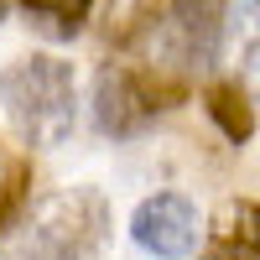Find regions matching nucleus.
I'll return each mask as SVG.
<instances>
[{"instance_id":"f257e3e1","label":"nucleus","mask_w":260,"mask_h":260,"mask_svg":"<svg viewBox=\"0 0 260 260\" xmlns=\"http://www.w3.org/2000/svg\"><path fill=\"white\" fill-rule=\"evenodd\" d=\"M104 250V203L99 192H52L21 224L0 260H99Z\"/></svg>"},{"instance_id":"f03ea898","label":"nucleus","mask_w":260,"mask_h":260,"mask_svg":"<svg viewBox=\"0 0 260 260\" xmlns=\"http://www.w3.org/2000/svg\"><path fill=\"white\" fill-rule=\"evenodd\" d=\"M0 104L26 146H62L73 130V68L62 57H21L0 73Z\"/></svg>"},{"instance_id":"7ed1b4c3","label":"nucleus","mask_w":260,"mask_h":260,"mask_svg":"<svg viewBox=\"0 0 260 260\" xmlns=\"http://www.w3.org/2000/svg\"><path fill=\"white\" fill-rule=\"evenodd\" d=\"M224 0H167L141 26V47L156 73H203L219 62Z\"/></svg>"},{"instance_id":"20e7f679","label":"nucleus","mask_w":260,"mask_h":260,"mask_svg":"<svg viewBox=\"0 0 260 260\" xmlns=\"http://www.w3.org/2000/svg\"><path fill=\"white\" fill-rule=\"evenodd\" d=\"M156 89L136 73L125 68V62H110V68H99L94 78V120L104 136H136L156 120Z\"/></svg>"},{"instance_id":"39448f33","label":"nucleus","mask_w":260,"mask_h":260,"mask_svg":"<svg viewBox=\"0 0 260 260\" xmlns=\"http://www.w3.org/2000/svg\"><path fill=\"white\" fill-rule=\"evenodd\" d=\"M130 234H136V245L161 255V260H182L198 240V208L192 198L182 192H156V198H146L136 208V219H130Z\"/></svg>"},{"instance_id":"423d86ee","label":"nucleus","mask_w":260,"mask_h":260,"mask_svg":"<svg viewBox=\"0 0 260 260\" xmlns=\"http://www.w3.org/2000/svg\"><path fill=\"white\" fill-rule=\"evenodd\" d=\"M203 260H260V203H224Z\"/></svg>"},{"instance_id":"0eeeda50","label":"nucleus","mask_w":260,"mask_h":260,"mask_svg":"<svg viewBox=\"0 0 260 260\" xmlns=\"http://www.w3.org/2000/svg\"><path fill=\"white\" fill-rule=\"evenodd\" d=\"M208 115H213V125H219L234 146L255 136V110H250V99H245L240 83H213L208 89Z\"/></svg>"},{"instance_id":"6e6552de","label":"nucleus","mask_w":260,"mask_h":260,"mask_svg":"<svg viewBox=\"0 0 260 260\" xmlns=\"http://www.w3.org/2000/svg\"><path fill=\"white\" fill-rule=\"evenodd\" d=\"M26 16L37 21L47 37H73L83 21H89V6L94 0H21Z\"/></svg>"},{"instance_id":"1a4fd4ad","label":"nucleus","mask_w":260,"mask_h":260,"mask_svg":"<svg viewBox=\"0 0 260 260\" xmlns=\"http://www.w3.org/2000/svg\"><path fill=\"white\" fill-rule=\"evenodd\" d=\"M21 192H26V161L0 146V224L11 219V208L21 203Z\"/></svg>"},{"instance_id":"9d476101","label":"nucleus","mask_w":260,"mask_h":260,"mask_svg":"<svg viewBox=\"0 0 260 260\" xmlns=\"http://www.w3.org/2000/svg\"><path fill=\"white\" fill-rule=\"evenodd\" d=\"M0 21H6V0H0Z\"/></svg>"}]
</instances>
